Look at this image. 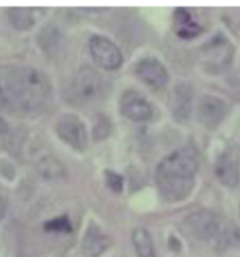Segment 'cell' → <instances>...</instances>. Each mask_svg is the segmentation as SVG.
<instances>
[{
  "label": "cell",
  "instance_id": "cell-1",
  "mask_svg": "<svg viewBox=\"0 0 240 257\" xmlns=\"http://www.w3.org/2000/svg\"><path fill=\"white\" fill-rule=\"evenodd\" d=\"M47 76L31 66H0V110L31 112L48 100Z\"/></svg>",
  "mask_w": 240,
  "mask_h": 257
},
{
  "label": "cell",
  "instance_id": "cell-2",
  "mask_svg": "<svg viewBox=\"0 0 240 257\" xmlns=\"http://www.w3.org/2000/svg\"><path fill=\"white\" fill-rule=\"evenodd\" d=\"M198 167V155L194 148L185 146L167 155L159 163L155 174L162 198L169 202L185 200L194 190Z\"/></svg>",
  "mask_w": 240,
  "mask_h": 257
},
{
  "label": "cell",
  "instance_id": "cell-3",
  "mask_svg": "<svg viewBox=\"0 0 240 257\" xmlns=\"http://www.w3.org/2000/svg\"><path fill=\"white\" fill-rule=\"evenodd\" d=\"M183 228L192 237L204 242H215L219 247H226L233 237V232L223 216L209 209H199L190 214L183 221Z\"/></svg>",
  "mask_w": 240,
  "mask_h": 257
},
{
  "label": "cell",
  "instance_id": "cell-4",
  "mask_svg": "<svg viewBox=\"0 0 240 257\" xmlns=\"http://www.w3.org/2000/svg\"><path fill=\"white\" fill-rule=\"evenodd\" d=\"M72 96L77 103H93L101 97L105 90L101 75L91 68H82L77 70V73L70 84Z\"/></svg>",
  "mask_w": 240,
  "mask_h": 257
},
{
  "label": "cell",
  "instance_id": "cell-5",
  "mask_svg": "<svg viewBox=\"0 0 240 257\" xmlns=\"http://www.w3.org/2000/svg\"><path fill=\"white\" fill-rule=\"evenodd\" d=\"M202 63L211 72L226 69L233 58V47L226 37L218 34L212 37L201 49Z\"/></svg>",
  "mask_w": 240,
  "mask_h": 257
},
{
  "label": "cell",
  "instance_id": "cell-6",
  "mask_svg": "<svg viewBox=\"0 0 240 257\" xmlns=\"http://www.w3.org/2000/svg\"><path fill=\"white\" fill-rule=\"evenodd\" d=\"M90 54L101 68L107 70L118 69L123 65V52L114 42L103 35H94L90 40Z\"/></svg>",
  "mask_w": 240,
  "mask_h": 257
},
{
  "label": "cell",
  "instance_id": "cell-7",
  "mask_svg": "<svg viewBox=\"0 0 240 257\" xmlns=\"http://www.w3.org/2000/svg\"><path fill=\"white\" fill-rule=\"evenodd\" d=\"M58 135L68 145L77 151H84L87 148V130L83 121L73 114H65L58 119L56 125Z\"/></svg>",
  "mask_w": 240,
  "mask_h": 257
},
{
  "label": "cell",
  "instance_id": "cell-8",
  "mask_svg": "<svg viewBox=\"0 0 240 257\" xmlns=\"http://www.w3.org/2000/svg\"><path fill=\"white\" fill-rule=\"evenodd\" d=\"M227 104L222 98L206 94L199 98L197 104V117L205 128L215 130L227 115Z\"/></svg>",
  "mask_w": 240,
  "mask_h": 257
},
{
  "label": "cell",
  "instance_id": "cell-9",
  "mask_svg": "<svg viewBox=\"0 0 240 257\" xmlns=\"http://www.w3.org/2000/svg\"><path fill=\"white\" fill-rule=\"evenodd\" d=\"M137 76L153 89H162L169 83V70L165 66V63L159 61L158 58L146 56L138 61L135 66Z\"/></svg>",
  "mask_w": 240,
  "mask_h": 257
},
{
  "label": "cell",
  "instance_id": "cell-10",
  "mask_svg": "<svg viewBox=\"0 0 240 257\" xmlns=\"http://www.w3.org/2000/svg\"><path fill=\"white\" fill-rule=\"evenodd\" d=\"M119 108L127 118L135 122H145L151 119L153 114L151 103L146 100L142 93L137 90L124 91L119 101Z\"/></svg>",
  "mask_w": 240,
  "mask_h": 257
},
{
  "label": "cell",
  "instance_id": "cell-11",
  "mask_svg": "<svg viewBox=\"0 0 240 257\" xmlns=\"http://www.w3.org/2000/svg\"><path fill=\"white\" fill-rule=\"evenodd\" d=\"M215 176L226 187H236L240 181V160L232 151L220 153L215 162Z\"/></svg>",
  "mask_w": 240,
  "mask_h": 257
},
{
  "label": "cell",
  "instance_id": "cell-12",
  "mask_svg": "<svg viewBox=\"0 0 240 257\" xmlns=\"http://www.w3.org/2000/svg\"><path fill=\"white\" fill-rule=\"evenodd\" d=\"M173 24L176 34L183 40H192L198 37L204 30L198 21L194 19V16L183 7H179L173 14Z\"/></svg>",
  "mask_w": 240,
  "mask_h": 257
},
{
  "label": "cell",
  "instance_id": "cell-13",
  "mask_svg": "<svg viewBox=\"0 0 240 257\" xmlns=\"http://www.w3.org/2000/svg\"><path fill=\"white\" fill-rule=\"evenodd\" d=\"M110 237L97 226L96 223H90L83 237V250L89 256H100L110 247Z\"/></svg>",
  "mask_w": 240,
  "mask_h": 257
},
{
  "label": "cell",
  "instance_id": "cell-14",
  "mask_svg": "<svg viewBox=\"0 0 240 257\" xmlns=\"http://www.w3.org/2000/svg\"><path fill=\"white\" fill-rule=\"evenodd\" d=\"M170 107L174 117L179 119L188 118L192 110V90L188 84H179L172 93Z\"/></svg>",
  "mask_w": 240,
  "mask_h": 257
},
{
  "label": "cell",
  "instance_id": "cell-15",
  "mask_svg": "<svg viewBox=\"0 0 240 257\" xmlns=\"http://www.w3.org/2000/svg\"><path fill=\"white\" fill-rule=\"evenodd\" d=\"M37 170L47 180H61L66 176V170L59 160L54 156H42L37 162Z\"/></svg>",
  "mask_w": 240,
  "mask_h": 257
},
{
  "label": "cell",
  "instance_id": "cell-16",
  "mask_svg": "<svg viewBox=\"0 0 240 257\" xmlns=\"http://www.w3.org/2000/svg\"><path fill=\"white\" fill-rule=\"evenodd\" d=\"M132 243L138 257H158L151 233L145 228H137L132 232Z\"/></svg>",
  "mask_w": 240,
  "mask_h": 257
},
{
  "label": "cell",
  "instance_id": "cell-17",
  "mask_svg": "<svg viewBox=\"0 0 240 257\" xmlns=\"http://www.w3.org/2000/svg\"><path fill=\"white\" fill-rule=\"evenodd\" d=\"M9 19L19 30H28L34 26V10L28 7H13L9 10Z\"/></svg>",
  "mask_w": 240,
  "mask_h": 257
},
{
  "label": "cell",
  "instance_id": "cell-18",
  "mask_svg": "<svg viewBox=\"0 0 240 257\" xmlns=\"http://www.w3.org/2000/svg\"><path fill=\"white\" fill-rule=\"evenodd\" d=\"M45 229L49 232H70L72 225L69 222L68 216H59L45 223Z\"/></svg>",
  "mask_w": 240,
  "mask_h": 257
},
{
  "label": "cell",
  "instance_id": "cell-19",
  "mask_svg": "<svg viewBox=\"0 0 240 257\" xmlns=\"http://www.w3.org/2000/svg\"><path fill=\"white\" fill-rule=\"evenodd\" d=\"M105 181H107V186L114 191V193H121L124 187V179L117 174L115 172H111L107 170L105 172Z\"/></svg>",
  "mask_w": 240,
  "mask_h": 257
},
{
  "label": "cell",
  "instance_id": "cell-20",
  "mask_svg": "<svg viewBox=\"0 0 240 257\" xmlns=\"http://www.w3.org/2000/svg\"><path fill=\"white\" fill-rule=\"evenodd\" d=\"M111 131V126L110 122H108V119L101 117L100 121H97L96 126H94V138L96 139H103L105 138Z\"/></svg>",
  "mask_w": 240,
  "mask_h": 257
},
{
  "label": "cell",
  "instance_id": "cell-21",
  "mask_svg": "<svg viewBox=\"0 0 240 257\" xmlns=\"http://www.w3.org/2000/svg\"><path fill=\"white\" fill-rule=\"evenodd\" d=\"M6 207H7L6 194L3 193V190H2V187H0V219L3 218L5 212H6Z\"/></svg>",
  "mask_w": 240,
  "mask_h": 257
},
{
  "label": "cell",
  "instance_id": "cell-22",
  "mask_svg": "<svg viewBox=\"0 0 240 257\" xmlns=\"http://www.w3.org/2000/svg\"><path fill=\"white\" fill-rule=\"evenodd\" d=\"M6 130V124H5V121H3V118H0V134Z\"/></svg>",
  "mask_w": 240,
  "mask_h": 257
}]
</instances>
